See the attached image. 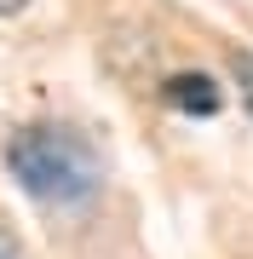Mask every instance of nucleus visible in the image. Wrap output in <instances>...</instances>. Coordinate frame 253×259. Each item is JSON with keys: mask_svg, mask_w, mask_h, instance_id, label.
<instances>
[{"mask_svg": "<svg viewBox=\"0 0 253 259\" xmlns=\"http://www.w3.org/2000/svg\"><path fill=\"white\" fill-rule=\"evenodd\" d=\"M6 167L23 196H35L52 213H81L104 190L98 144L69 121H29L6 139Z\"/></svg>", "mask_w": 253, "mask_h": 259, "instance_id": "nucleus-1", "label": "nucleus"}, {"mask_svg": "<svg viewBox=\"0 0 253 259\" xmlns=\"http://www.w3.org/2000/svg\"><path fill=\"white\" fill-rule=\"evenodd\" d=\"M167 98H173L184 115H219V81H213V75H201V69L173 75V81H167Z\"/></svg>", "mask_w": 253, "mask_h": 259, "instance_id": "nucleus-2", "label": "nucleus"}, {"mask_svg": "<svg viewBox=\"0 0 253 259\" xmlns=\"http://www.w3.org/2000/svg\"><path fill=\"white\" fill-rule=\"evenodd\" d=\"M0 259H29V248H23V236L12 231V225H0Z\"/></svg>", "mask_w": 253, "mask_h": 259, "instance_id": "nucleus-3", "label": "nucleus"}, {"mask_svg": "<svg viewBox=\"0 0 253 259\" xmlns=\"http://www.w3.org/2000/svg\"><path fill=\"white\" fill-rule=\"evenodd\" d=\"M236 81H242V98H247V110H253V58L247 52H236Z\"/></svg>", "mask_w": 253, "mask_h": 259, "instance_id": "nucleus-4", "label": "nucleus"}, {"mask_svg": "<svg viewBox=\"0 0 253 259\" xmlns=\"http://www.w3.org/2000/svg\"><path fill=\"white\" fill-rule=\"evenodd\" d=\"M23 6H29V0H0V18H18Z\"/></svg>", "mask_w": 253, "mask_h": 259, "instance_id": "nucleus-5", "label": "nucleus"}]
</instances>
